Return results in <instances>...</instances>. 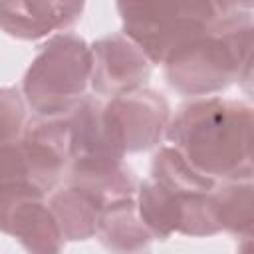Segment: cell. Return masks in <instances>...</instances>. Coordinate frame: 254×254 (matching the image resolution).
<instances>
[{
	"mask_svg": "<svg viewBox=\"0 0 254 254\" xmlns=\"http://www.w3.org/2000/svg\"><path fill=\"white\" fill-rule=\"evenodd\" d=\"M252 123L244 101L196 97L177 111L165 137L204 177L252 181Z\"/></svg>",
	"mask_w": 254,
	"mask_h": 254,
	"instance_id": "6da1fadb",
	"label": "cell"
},
{
	"mask_svg": "<svg viewBox=\"0 0 254 254\" xmlns=\"http://www.w3.org/2000/svg\"><path fill=\"white\" fill-rule=\"evenodd\" d=\"M252 4L224 2L218 22L165 60V77L183 95L206 97L252 73Z\"/></svg>",
	"mask_w": 254,
	"mask_h": 254,
	"instance_id": "7a4b0ae2",
	"label": "cell"
},
{
	"mask_svg": "<svg viewBox=\"0 0 254 254\" xmlns=\"http://www.w3.org/2000/svg\"><path fill=\"white\" fill-rule=\"evenodd\" d=\"M89 79L91 50L87 42L75 34H56L26 69L22 95L38 119L67 117L85 97Z\"/></svg>",
	"mask_w": 254,
	"mask_h": 254,
	"instance_id": "3957f363",
	"label": "cell"
},
{
	"mask_svg": "<svg viewBox=\"0 0 254 254\" xmlns=\"http://www.w3.org/2000/svg\"><path fill=\"white\" fill-rule=\"evenodd\" d=\"M127 36L151 64L165 60L208 32L224 12V2H117Z\"/></svg>",
	"mask_w": 254,
	"mask_h": 254,
	"instance_id": "277c9868",
	"label": "cell"
},
{
	"mask_svg": "<svg viewBox=\"0 0 254 254\" xmlns=\"http://www.w3.org/2000/svg\"><path fill=\"white\" fill-rule=\"evenodd\" d=\"M169 121V101L147 87L111 97L101 107L105 135L123 157L125 153H141L159 145Z\"/></svg>",
	"mask_w": 254,
	"mask_h": 254,
	"instance_id": "5b68a950",
	"label": "cell"
},
{
	"mask_svg": "<svg viewBox=\"0 0 254 254\" xmlns=\"http://www.w3.org/2000/svg\"><path fill=\"white\" fill-rule=\"evenodd\" d=\"M137 212L153 238L165 240L173 232L187 236H212L218 230L208 194H177L157 183L143 181L135 192Z\"/></svg>",
	"mask_w": 254,
	"mask_h": 254,
	"instance_id": "8992f818",
	"label": "cell"
},
{
	"mask_svg": "<svg viewBox=\"0 0 254 254\" xmlns=\"http://www.w3.org/2000/svg\"><path fill=\"white\" fill-rule=\"evenodd\" d=\"M0 232L16 238L28 254H60L64 246L46 194L34 187L0 190Z\"/></svg>",
	"mask_w": 254,
	"mask_h": 254,
	"instance_id": "52a82bcc",
	"label": "cell"
},
{
	"mask_svg": "<svg viewBox=\"0 0 254 254\" xmlns=\"http://www.w3.org/2000/svg\"><path fill=\"white\" fill-rule=\"evenodd\" d=\"M91 50V79L89 85L97 95L117 97L141 89L151 77L153 64L145 54L123 34L99 38Z\"/></svg>",
	"mask_w": 254,
	"mask_h": 254,
	"instance_id": "ba28073f",
	"label": "cell"
},
{
	"mask_svg": "<svg viewBox=\"0 0 254 254\" xmlns=\"http://www.w3.org/2000/svg\"><path fill=\"white\" fill-rule=\"evenodd\" d=\"M83 2H0V28L18 40H40L79 20Z\"/></svg>",
	"mask_w": 254,
	"mask_h": 254,
	"instance_id": "9c48e42d",
	"label": "cell"
},
{
	"mask_svg": "<svg viewBox=\"0 0 254 254\" xmlns=\"http://www.w3.org/2000/svg\"><path fill=\"white\" fill-rule=\"evenodd\" d=\"M48 206L64 240H87L97 232V222L105 202L89 189L65 183V187L50 196Z\"/></svg>",
	"mask_w": 254,
	"mask_h": 254,
	"instance_id": "30bf717a",
	"label": "cell"
},
{
	"mask_svg": "<svg viewBox=\"0 0 254 254\" xmlns=\"http://www.w3.org/2000/svg\"><path fill=\"white\" fill-rule=\"evenodd\" d=\"M95 234L113 254H137L153 240L151 232L139 218L135 196L105 204Z\"/></svg>",
	"mask_w": 254,
	"mask_h": 254,
	"instance_id": "8fae6325",
	"label": "cell"
},
{
	"mask_svg": "<svg viewBox=\"0 0 254 254\" xmlns=\"http://www.w3.org/2000/svg\"><path fill=\"white\" fill-rule=\"evenodd\" d=\"M252 181H222L208 192V206L218 230L250 238L254 222Z\"/></svg>",
	"mask_w": 254,
	"mask_h": 254,
	"instance_id": "7c38bea8",
	"label": "cell"
},
{
	"mask_svg": "<svg viewBox=\"0 0 254 254\" xmlns=\"http://www.w3.org/2000/svg\"><path fill=\"white\" fill-rule=\"evenodd\" d=\"M151 181L177 194H208L216 181L192 169L173 147H161L151 163Z\"/></svg>",
	"mask_w": 254,
	"mask_h": 254,
	"instance_id": "4fadbf2b",
	"label": "cell"
},
{
	"mask_svg": "<svg viewBox=\"0 0 254 254\" xmlns=\"http://www.w3.org/2000/svg\"><path fill=\"white\" fill-rule=\"evenodd\" d=\"M10 187H34L46 194L36 165L22 139L0 145V190Z\"/></svg>",
	"mask_w": 254,
	"mask_h": 254,
	"instance_id": "5bb4252c",
	"label": "cell"
},
{
	"mask_svg": "<svg viewBox=\"0 0 254 254\" xmlns=\"http://www.w3.org/2000/svg\"><path fill=\"white\" fill-rule=\"evenodd\" d=\"M26 125L24 95L16 87H0V145L18 141Z\"/></svg>",
	"mask_w": 254,
	"mask_h": 254,
	"instance_id": "9a60e30c",
	"label": "cell"
},
{
	"mask_svg": "<svg viewBox=\"0 0 254 254\" xmlns=\"http://www.w3.org/2000/svg\"><path fill=\"white\" fill-rule=\"evenodd\" d=\"M250 252H252V240H250V238H244V242H242L238 254H250Z\"/></svg>",
	"mask_w": 254,
	"mask_h": 254,
	"instance_id": "2e32d148",
	"label": "cell"
}]
</instances>
